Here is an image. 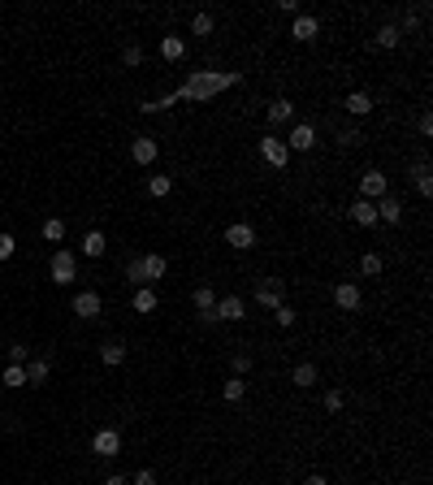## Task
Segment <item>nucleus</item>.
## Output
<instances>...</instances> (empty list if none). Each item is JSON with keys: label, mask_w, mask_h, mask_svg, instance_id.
I'll list each match as a JSON object with an SVG mask.
<instances>
[{"label": "nucleus", "mask_w": 433, "mask_h": 485, "mask_svg": "<svg viewBox=\"0 0 433 485\" xmlns=\"http://www.w3.org/2000/svg\"><path fill=\"white\" fill-rule=\"evenodd\" d=\"M126 278H131L135 286H143V265L139 260H126Z\"/></svg>", "instance_id": "a19ab883"}, {"label": "nucleus", "mask_w": 433, "mask_h": 485, "mask_svg": "<svg viewBox=\"0 0 433 485\" xmlns=\"http://www.w3.org/2000/svg\"><path fill=\"white\" fill-rule=\"evenodd\" d=\"M44 238H48V242H61V238H66V221H61V217L44 221Z\"/></svg>", "instance_id": "72a5a7b5"}, {"label": "nucleus", "mask_w": 433, "mask_h": 485, "mask_svg": "<svg viewBox=\"0 0 433 485\" xmlns=\"http://www.w3.org/2000/svg\"><path fill=\"white\" fill-rule=\"evenodd\" d=\"M13 251H18V238H13V234H5V230H0V260H9V256Z\"/></svg>", "instance_id": "c9c22d12"}, {"label": "nucleus", "mask_w": 433, "mask_h": 485, "mask_svg": "<svg viewBox=\"0 0 433 485\" xmlns=\"http://www.w3.org/2000/svg\"><path fill=\"white\" fill-rule=\"evenodd\" d=\"M243 394H247V381L243 377H230L226 386H221V399H226V403H238Z\"/></svg>", "instance_id": "c756f323"}, {"label": "nucleus", "mask_w": 433, "mask_h": 485, "mask_svg": "<svg viewBox=\"0 0 433 485\" xmlns=\"http://www.w3.org/2000/svg\"><path fill=\"white\" fill-rule=\"evenodd\" d=\"M377 221L398 225V221H403V200H398V196H381L377 200Z\"/></svg>", "instance_id": "4468645a"}, {"label": "nucleus", "mask_w": 433, "mask_h": 485, "mask_svg": "<svg viewBox=\"0 0 433 485\" xmlns=\"http://www.w3.org/2000/svg\"><path fill=\"white\" fill-rule=\"evenodd\" d=\"M291 35H295L299 44H312V39L320 35V22L312 18V13H295V22H291Z\"/></svg>", "instance_id": "9b49d317"}, {"label": "nucleus", "mask_w": 433, "mask_h": 485, "mask_svg": "<svg viewBox=\"0 0 433 485\" xmlns=\"http://www.w3.org/2000/svg\"><path fill=\"white\" fill-rule=\"evenodd\" d=\"M131 485H156V473H152V468H139Z\"/></svg>", "instance_id": "79ce46f5"}, {"label": "nucleus", "mask_w": 433, "mask_h": 485, "mask_svg": "<svg viewBox=\"0 0 433 485\" xmlns=\"http://www.w3.org/2000/svg\"><path fill=\"white\" fill-rule=\"evenodd\" d=\"M122 61H126L131 70H135V66H143V48H139V44H131V48L122 53Z\"/></svg>", "instance_id": "e433bc0d"}, {"label": "nucleus", "mask_w": 433, "mask_h": 485, "mask_svg": "<svg viewBox=\"0 0 433 485\" xmlns=\"http://www.w3.org/2000/svg\"><path fill=\"white\" fill-rule=\"evenodd\" d=\"M213 316H217V321H243V316H247V303L238 299V295H226V299H217Z\"/></svg>", "instance_id": "ddd939ff"}, {"label": "nucleus", "mask_w": 433, "mask_h": 485, "mask_svg": "<svg viewBox=\"0 0 433 485\" xmlns=\"http://www.w3.org/2000/svg\"><path fill=\"white\" fill-rule=\"evenodd\" d=\"M169 191H173V178H169V173H152V178H148V196H156V200H165V196H169Z\"/></svg>", "instance_id": "a878e982"}, {"label": "nucleus", "mask_w": 433, "mask_h": 485, "mask_svg": "<svg viewBox=\"0 0 433 485\" xmlns=\"http://www.w3.org/2000/svg\"><path fill=\"white\" fill-rule=\"evenodd\" d=\"M48 273H52V282H57V286H70V282L78 278V256H74V251H66V247H57V251H52V260H48Z\"/></svg>", "instance_id": "7ed1b4c3"}, {"label": "nucleus", "mask_w": 433, "mask_h": 485, "mask_svg": "<svg viewBox=\"0 0 433 485\" xmlns=\"http://www.w3.org/2000/svg\"><path fill=\"white\" fill-rule=\"evenodd\" d=\"M226 242H230L234 251L256 247V225H247V221H230V225H226Z\"/></svg>", "instance_id": "6e6552de"}, {"label": "nucleus", "mask_w": 433, "mask_h": 485, "mask_svg": "<svg viewBox=\"0 0 433 485\" xmlns=\"http://www.w3.org/2000/svg\"><path fill=\"white\" fill-rule=\"evenodd\" d=\"M251 299L260 303V308L273 312V308H282V303H286V282L282 278H260V282H256V290H251Z\"/></svg>", "instance_id": "f03ea898"}, {"label": "nucleus", "mask_w": 433, "mask_h": 485, "mask_svg": "<svg viewBox=\"0 0 433 485\" xmlns=\"http://www.w3.org/2000/svg\"><path fill=\"white\" fill-rule=\"evenodd\" d=\"M381 196H390V178L381 173V169H368L364 178H360V200H381Z\"/></svg>", "instance_id": "39448f33"}, {"label": "nucleus", "mask_w": 433, "mask_h": 485, "mask_svg": "<svg viewBox=\"0 0 433 485\" xmlns=\"http://www.w3.org/2000/svg\"><path fill=\"white\" fill-rule=\"evenodd\" d=\"M303 485H329V481L320 477V473H308V477H303Z\"/></svg>", "instance_id": "49530a36"}, {"label": "nucleus", "mask_w": 433, "mask_h": 485, "mask_svg": "<svg viewBox=\"0 0 433 485\" xmlns=\"http://www.w3.org/2000/svg\"><path fill=\"white\" fill-rule=\"evenodd\" d=\"M213 26H217V22H213V13H195V18H191V35H200V39H204V35H213Z\"/></svg>", "instance_id": "2f4dec72"}, {"label": "nucleus", "mask_w": 433, "mask_h": 485, "mask_svg": "<svg viewBox=\"0 0 433 485\" xmlns=\"http://www.w3.org/2000/svg\"><path fill=\"white\" fill-rule=\"evenodd\" d=\"M104 485H131V477H126V473H113V477H104Z\"/></svg>", "instance_id": "a18cd8bd"}, {"label": "nucleus", "mask_w": 433, "mask_h": 485, "mask_svg": "<svg viewBox=\"0 0 433 485\" xmlns=\"http://www.w3.org/2000/svg\"><path fill=\"white\" fill-rule=\"evenodd\" d=\"M286 122H295V104L286 100V95H278V100L269 104V126H286Z\"/></svg>", "instance_id": "a211bd4d"}, {"label": "nucleus", "mask_w": 433, "mask_h": 485, "mask_svg": "<svg viewBox=\"0 0 433 485\" xmlns=\"http://www.w3.org/2000/svg\"><path fill=\"white\" fill-rule=\"evenodd\" d=\"M91 450H95L100 459H113V455H122V433H117V429H95Z\"/></svg>", "instance_id": "0eeeda50"}, {"label": "nucleus", "mask_w": 433, "mask_h": 485, "mask_svg": "<svg viewBox=\"0 0 433 485\" xmlns=\"http://www.w3.org/2000/svg\"><path fill=\"white\" fill-rule=\"evenodd\" d=\"M139 265H143V286H152V282H160L165 278V256H139Z\"/></svg>", "instance_id": "2eb2a0df"}, {"label": "nucleus", "mask_w": 433, "mask_h": 485, "mask_svg": "<svg viewBox=\"0 0 433 485\" xmlns=\"http://www.w3.org/2000/svg\"><path fill=\"white\" fill-rule=\"evenodd\" d=\"M373 44H377V48H386V53H390V48H398V44H403V35H398V26H394V22H386V26H377Z\"/></svg>", "instance_id": "393cba45"}, {"label": "nucleus", "mask_w": 433, "mask_h": 485, "mask_svg": "<svg viewBox=\"0 0 433 485\" xmlns=\"http://www.w3.org/2000/svg\"><path fill=\"white\" fill-rule=\"evenodd\" d=\"M316 377H320V373H316V364H312V360H303V364H295V368H291V381L299 386V390L316 386Z\"/></svg>", "instance_id": "4be33fe9"}, {"label": "nucleus", "mask_w": 433, "mask_h": 485, "mask_svg": "<svg viewBox=\"0 0 433 485\" xmlns=\"http://www.w3.org/2000/svg\"><path fill=\"white\" fill-rule=\"evenodd\" d=\"M282 143H286L291 152H312V148H316V126H312V122H295L291 135H286Z\"/></svg>", "instance_id": "20e7f679"}, {"label": "nucleus", "mask_w": 433, "mask_h": 485, "mask_svg": "<svg viewBox=\"0 0 433 485\" xmlns=\"http://www.w3.org/2000/svg\"><path fill=\"white\" fill-rule=\"evenodd\" d=\"M191 303H195V312H200V316H213V308H217V290H213V286H195Z\"/></svg>", "instance_id": "aec40b11"}, {"label": "nucleus", "mask_w": 433, "mask_h": 485, "mask_svg": "<svg viewBox=\"0 0 433 485\" xmlns=\"http://www.w3.org/2000/svg\"><path fill=\"white\" fill-rule=\"evenodd\" d=\"M104 247H108V238H104L100 230H87V234H83V256L100 260V256H104Z\"/></svg>", "instance_id": "5701e85b"}, {"label": "nucleus", "mask_w": 433, "mask_h": 485, "mask_svg": "<svg viewBox=\"0 0 433 485\" xmlns=\"http://www.w3.org/2000/svg\"><path fill=\"white\" fill-rule=\"evenodd\" d=\"M338 143H343V148H360V143H364L360 126H343V131H338Z\"/></svg>", "instance_id": "f704fd0d"}, {"label": "nucleus", "mask_w": 433, "mask_h": 485, "mask_svg": "<svg viewBox=\"0 0 433 485\" xmlns=\"http://www.w3.org/2000/svg\"><path fill=\"white\" fill-rule=\"evenodd\" d=\"M156 303H160V299H156L152 286H139V290H135V312H156Z\"/></svg>", "instance_id": "bb28decb"}, {"label": "nucleus", "mask_w": 433, "mask_h": 485, "mask_svg": "<svg viewBox=\"0 0 433 485\" xmlns=\"http://www.w3.org/2000/svg\"><path fill=\"white\" fill-rule=\"evenodd\" d=\"M343 108L351 113V117H368V113H373V95H368V91H351L343 100Z\"/></svg>", "instance_id": "dca6fc26"}, {"label": "nucleus", "mask_w": 433, "mask_h": 485, "mask_svg": "<svg viewBox=\"0 0 433 485\" xmlns=\"http://www.w3.org/2000/svg\"><path fill=\"white\" fill-rule=\"evenodd\" d=\"M48 381V360H26V386H44Z\"/></svg>", "instance_id": "cd10ccee"}, {"label": "nucleus", "mask_w": 433, "mask_h": 485, "mask_svg": "<svg viewBox=\"0 0 433 485\" xmlns=\"http://www.w3.org/2000/svg\"><path fill=\"white\" fill-rule=\"evenodd\" d=\"M100 360H104L108 368H117V364H126V343H117V338H108V343L100 347Z\"/></svg>", "instance_id": "b1692460"}, {"label": "nucleus", "mask_w": 433, "mask_h": 485, "mask_svg": "<svg viewBox=\"0 0 433 485\" xmlns=\"http://www.w3.org/2000/svg\"><path fill=\"white\" fill-rule=\"evenodd\" d=\"M0 381H5L9 390H18V386H26V364H9V368H5V377H0Z\"/></svg>", "instance_id": "7c9ffc66"}, {"label": "nucleus", "mask_w": 433, "mask_h": 485, "mask_svg": "<svg viewBox=\"0 0 433 485\" xmlns=\"http://www.w3.org/2000/svg\"><path fill=\"white\" fill-rule=\"evenodd\" d=\"M238 83H243V74H238V70H195L178 91H169V95H173V104H178V100H213V95L230 91Z\"/></svg>", "instance_id": "f257e3e1"}, {"label": "nucleus", "mask_w": 433, "mask_h": 485, "mask_svg": "<svg viewBox=\"0 0 433 485\" xmlns=\"http://www.w3.org/2000/svg\"><path fill=\"white\" fill-rule=\"evenodd\" d=\"M100 308H104V303H100L95 290H78V295H74V316L78 321H95V316H100Z\"/></svg>", "instance_id": "9d476101"}, {"label": "nucleus", "mask_w": 433, "mask_h": 485, "mask_svg": "<svg viewBox=\"0 0 433 485\" xmlns=\"http://www.w3.org/2000/svg\"><path fill=\"white\" fill-rule=\"evenodd\" d=\"M425 13H429L425 5H421V9H407V13H403V18H398V22H394V26H398V35H407V30H416V26H421V18H425Z\"/></svg>", "instance_id": "c85d7f7f"}, {"label": "nucleus", "mask_w": 433, "mask_h": 485, "mask_svg": "<svg viewBox=\"0 0 433 485\" xmlns=\"http://www.w3.org/2000/svg\"><path fill=\"white\" fill-rule=\"evenodd\" d=\"M273 312H278V325H282V330L295 325V308H291V303H282V308H273Z\"/></svg>", "instance_id": "4c0bfd02"}, {"label": "nucleus", "mask_w": 433, "mask_h": 485, "mask_svg": "<svg viewBox=\"0 0 433 485\" xmlns=\"http://www.w3.org/2000/svg\"><path fill=\"white\" fill-rule=\"evenodd\" d=\"M334 303H338L343 312H356L360 303H364V290L356 282H338V286H334Z\"/></svg>", "instance_id": "1a4fd4ad"}, {"label": "nucleus", "mask_w": 433, "mask_h": 485, "mask_svg": "<svg viewBox=\"0 0 433 485\" xmlns=\"http://www.w3.org/2000/svg\"><path fill=\"white\" fill-rule=\"evenodd\" d=\"M182 57H186L182 35H160V61H182Z\"/></svg>", "instance_id": "f3484780"}, {"label": "nucleus", "mask_w": 433, "mask_h": 485, "mask_svg": "<svg viewBox=\"0 0 433 485\" xmlns=\"http://www.w3.org/2000/svg\"><path fill=\"white\" fill-rule=\"evenodd\" d=\"M9 364H26V347H22V343L9 347Z\"/></svg>", "instance_id": "37998d69"}, {"label": "nucleus", "mask_w": 433, "mask_h": 485, "mask_svg": "<svg viewBox=\"0 0 433 485\" xmlns=\"http://www.w3.org/2000/svg\"><path fill=\"white\" fill-rule=\"evenodd\" d=\"M260 156H264L273 169H286V165H291V148H286L278 135H264V139H260Z\"/></svg>", "instance_id": "423d86ee"}, {"label": "nucleus", "mask_w": 433, "mask_h": 485, "mask_svg": "<svg viewBox=\"0 0 433 485\" xmlns=\"http://www.w3.org/2000/svg\"><path fill=\"white\" fill-rule=\"evenodd\" d=\"M416 131H421V135H425V139H429V135H433V117H429V113H421V122H416Z\"/></svg>", "instance_id": "c03bdc74"}, {"label": "nucleus", "mask_w": 433, "mask_h": 485, "mask_svg": "<svg viewBox=\"0 0 433 485\" xmlns=\"http://www.w3.org/2000/svg\"><path fill=\"white\" fill-rule=\"evenodd\" d=\"M243 373H251V355L238 351V355H234V377H243Z\"/></svg>", "instance_id": "58836bf2"}, {"label": "nucleus", "mask_w": 433, "mask_h": 485, "mask_svg": "<svg viewBox=\"0 0 433 485\" xmlns=\"http://www.w3.org/2000/svg\"><path fill=\"white\" fill-rule=\"evenodd\" d=\"M360 273H364V278H377V273H381V256L377 251H364L360 256Z\"/></svg>", "instance_id": "473e14b6"}, {"label": "nucleus", "mask_w": 433, "mask_h": 485, "mask_svg": "<svg viewBox=\"0 0 433 485\" xmlns=\"http://www.w3.org/2000/svg\"><path fill=\"white\" fill-rule=\"evenodd\" d=\"M412 182H416V191H421L425 200L433 196V173H429V160H425V156H421V160H416V165H412Z\"/></svg>", "instance_id": "6ab92c4d"}, {"label": "nucleus", "mask_w": 433, "mask_h": 485, "mask_svg": "<svg viewBox=\"0 0 433 485\" xmlns=\"http://www.w3.org/2000/svg\"><path fill=\"white\" fill-rule=\"evenodd\" d=\"M351 221L356 225H377V204L373 200H356L351 204Z\"/></svg>", "instance_id": "412c9836"}, {"label": "nucleus", "mask_w": 433, "mask_h": 485, "mask_svg": "<svg viewBox=\"0 0 433 485\" xmlns=\"http://www.w3.org/2000/svg\"><path fill=\"white\" fill-rule=\"evenodd\" d=\"M320 403H325V412H343V394L338 390H325V399H320Z\"/></svg>", "instance_id": "ea45409f"}, {"label": "nucleus", "mask_w": 433, "mask_h": 485, "mask_svg": "<svg viewBox=\"0 0 433 485\" xmlns=\"http://www.w3.org/2000/svg\"><path fill=\"white\" fill-rule=\"evenodd\" d=\"M156 156H160V143H156V139H148V135H143V139H131V160H135V165H152Z\"/></svg>", "instance_id": "f8f14e48"}]
</instances>
